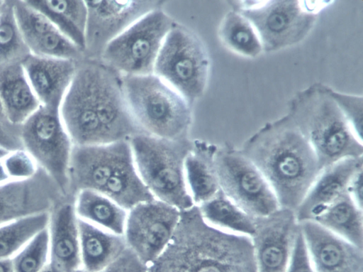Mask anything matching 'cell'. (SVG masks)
<instances>
[{
    "label": "cell",
    "instance_id": "6da1fadb",
    "mask_svg": "<svg viewBox=\"0 0 363 272\" xmlns=\"http://www.w3.org/2000/svg\"><path fill=\"white\" fill-rule=\"evenodd\" d=\"M60 115L73 145L129 141L143 133L129 110L122 75L100 60L78 62Z\"/></svg>",
    "mask_w": 363,
    "mask_h": 272
},
{
    "label": "cell",
    "instance_id": "7a4b0ae2",
    "mask_svg": "<svg viewBox=\"0 0 363 272\" xmlns=\"http://www.w3.org/2000/svg\"><path fill=\"white\" fill-rule=\"evenodd\" d=\"M240 150L267 180L279 207L295 212L321 171L308 139L286 114L264 124Z\"/></svg>",
    "mask_w": 363,
    "mask_h": 272
},
{
    "label": "cell",
    "instance_id": "3957f363",
    "mask_svg": "<svg viewBox=\"0 0 363 272\" xmlns=\"http://www.w3.org/2000/svg\"><path fill=\"white\" fill-rule=\"evenodd\" d=\"M148 272H257L250 237L207 223L196 205L181 211L177 229Z\"/></svg>",
    "mask_w": 363,
    "mask_h": 272
},
{
    "label": "cell",
    "instance_id": "277c9868",
    "mask_svg": "<svg viewBox=\"0 0 363 272\" xmlns=\"http://www.w3.org/2000/svg\"><path fill=\"white\" fill-rule=\"evenodd\" d=\"M315 82L289 99L286 114L310 143L321 170L338 161L363 156V143L325 89Z\"/></svg>",
    "mask_w": 363,
    "mask_h": 272
},
{
    "label": "cell",
    "instance_id": "5b68a950",
    "mask_svg": "<svg viewBox=\"0 0 363 272\" xmlns=\"http://www.w3.org/2000/svg\"><path fill=\"white\" fill-rule=\"evenodd\" d=\"M125 97L143 133L178 140L188 138L192 105L156 75H122Z\"/></svg>",
    "mask_w": 363,
    "mask_h": 272
},
{
    "label": "cell",
    "instance_id": "8992f818",
    "mask_svg": "<svg viewBox=\"0 0 363 272\" xmlns=\"http://www.w3.org/2000/svg\"><path fill=\"white\" fill-rule=\"evenodd\" d=\"M129 143L138 174L155 199L180 211L195 205L184 173L185 160L192 148V141L189 138L167 139L140 133Z\"/></svg>",
    "mask_w": 363,
    "mask_h": 272
},
{
    "label": "cell",
    "instance_id": "52a82bcc",
    "mask_svg": "<svg viewBox=\"0 0 363 272\" xmlns=\"http://www.w3.org/2000/svg\"><path fill=\"white\" fill-rule=\"evenodd\" d=\"M211 62L201 38L176 23L167 35L155 62L154 74L193 104L208 86Z\"/></svg>",
    "mask_w": 363,
    "mask_h": 272
},
{
    "label": "cell",
    "instance_id": "ba28073f",
    "mask_svg": "<svg viewBox=\"0 0 363 272\" xmlns=\"http://www.w3.org/2000/svg\"><path fill=\"white\" fill-rule=\"evenodd\" d=\"M176 23L162 9L151 11L112 40L99 60L121 75L153 74L163 42Z\"/></svg>",
    "mask_w": 363,
    "mask_h": 272
},
{
    "label": "cell",
    "instance_id": "9c48e42d",
    "mask_svg": "<svg viewBox=\"0 0 363 272\" xmlns=\"http://www.w3.org/2000/svg\"><path fill=\"white\" fill-rule=\"evenodd\" d=\"M215 164L220 190L251 217H264L280 207L267 180L240 148L228 142L218 146Z\"/></svg>",
    "mask_w": 363,
    "mask_h": 272
},
{
    "label": "cell",
    "instance_id": "30bf717a",
    "mask_svg": "<svg viewBox=\"0 0 363 272\" xmlns=\"http://www.w3.org/2000/svg\"><path fill=\"white\" fill-rule=\"evenodd\" d=\"M23 148L53 180L64 197L68 196V167L73 143L60 110L42 106L21 126Z\"/></svg>",
    "mask_w": 363,
    "mask_h": 272
},
{
    "label": "cell",
    "instance_id": "8fae6325",
    "mask_svg": "<svg viewBox=\"0 0 363 272\" xmlns=\"http://www.w3.org/2000/svg\"><path fill=\"white\" fill-rule=\"evenodd\" d=\"M238 12L252 24L266 53L280 51L303 41L318 16L307 11L301 0H262L256 7Z\"/></svg>",
    "mask_w": 363,
    "mask_h": 272
},
{
    "label": "cell",
    "instance_id": "7c38bea8",
    "mask_svg": "<svg viewBox=\"0 0 363 272\" xmlns=\"http://www.w3.org/2000/svg\"><path fill=\"white\" fill-rule=\"evenodd\" d=\"M181 211L157 199L128 211L123 236L127 247L150 265L163 252L179 224Z\"/></svg>",
    "mask_w": 363,
    "mask_h": 272
},
{
    "label": "cell",
    "instance_id": "4fadbf2b",
    "mask_svg": "<svg viewBox=\"0 0 363 272\" xmlns=\"http://www.w3.org/2000/svg\"><path fill=\"white\" fill-rule=\"evenodd\" d=\"M87 8L84 58L99 60L106 46L148 12L162 9L160 0L85 1Z\"/></svg>",
    "mask_w": 363,
    "mask_h": 272
},
{
    "label": "cell",
    "instance_id": "5bb4252c",
    "mask_svg": "<svg viewBox=\"0 0 363 272\" xmlns=\"http://www.w3.org/2000/svg\"><path fill=\"white\" fill-rule=\"evenodd\" d=\"M299 230L296 212L290 209L255 218L250 239L257 272H286Z\"/></svg>",
    "mask_w": 363,
    "mask_h": 272
},
{
    "label": "cell",
    "instance_id": "9a60e30c",
    "mask_svg": "<svg viewBox=\"0 0 363 272\" xmlns=\"http://www.w3.org/2000/svg\"><path fill=\"white\" fill-rule=\"evenodd\" d=\"M131 151L129 141L74 145L68 167V195L82 190L101 192L121 159Z\"/></svg>",
    "mask_w": 363,
    "mask_h": 272
},
{
    "label": "cell",
    "instance_id": "2e32d148",
    "mask_svg": "<svg viewBox=\"0 0 363 272\" xmlns=\"http://www.w3.org/2000/svg\"><path fill=\"white\" fill-rule=\"evenodd\" d=\"M64 197L50 175L40 167L25 180L0 184V226L30 215L50 212Z\"/></svg>",
    "mask_w": 363,
    "mask_h": 272
},
{
    "label": "cell",
    "instance_id": "e0dca14e",
    "mask_svg": "<svg viewBox=\"0 0 363 272\" xmlns=\"http://www.w3.org/2000/svg\"><path fill=\"white\" fill-rule=\"evenodd\" d=\"M315 272H363V249L318 223L299 222Z\"/></svg>",
    "mask_w": 363,
    "mask_h": 272
},
{
    "label": "cell",
    "instance_id": "ac0fdd59",
    "mask_svg": "<svg viewBox=\"0 0 363 272\" xmlns=\"http://www.w3.org/2000/svg\"><path fill=\"white\" fill-rule=\"evenodd\" d=\"M13 11L31 55L79 61L84 53L25 0H13Z\"/></svg>",
    "mask_w": 363,
    "mask_h": 272
},
{
    "label": "cell",
    "instance_id": "d6986e66",
    "mask_svg": "<svg viewBox=\"0 0 363 272\" xmlns=\"http://www.w3.org/2000/svg\"><path fill=\"white\" fill-rule=\"evenodd\" d=\"M79 61L29 54L22 61L27 79L40 106L60 110Z\"/></svg>",
    "mask_w": 363,
    "mask_h": 272
},
{
    "label": "cell",
    "instance_id": "ffe728a7",
    "mask_svg": "<svg viewBox=\"0 0 363 272\" xmlns=\"http://www.w3.org/2000/svg\"><path fill=\"white\" fill-rule=\"evenodd\" d=\"M363 168V156L338 161L321 170L296 210L298 222L313 220L327 206L348 192L351 178Z\"/></svg>",
    "mask_w": 363,
    "mask_h": 272
},
{
    "label": "cell",
    "instance_id": "44dd1931",
    "mask_svg": "<svg viewBox=\"0 0 363 272\" xmlns=\"http://www.w3.org/2000/svg\"><path fill=\"white\" fill-rule=\"evenodd\" d=\"M49 263L62 272L82 268L78 217L74 203H61L50 213L48 227Z\"/></svg>",
    "mask_w": 363,
    "mask_h": 272
},
{
    "label": "cell",
    "instance_id": "7402d4cb",
    "mask_svg": "<svg viewBox=\"0 0 363 272\" xmlns=\"http://www.w3.org/2000/svg\"><path fill=\"white\" fill-rule=\"evenodd\" d=\"M0 99L9 122L21 126L40 107L21 65L0 67Z\"/></svg>",
    "mask_w": 363,
    "mask_h": 272
},
{
    "label": "cell",
    "instance_id": "603a6c76",
    "mask_svg": "<svg viewBox=\"0 0 363 272\" xmlns=\"http://www.w3.org/2000/svg\"><path fill=\"white\" fill-rule=\"evenodd\" d=\"M217 148V145L204 141H194L186 158V183L196 206L211 200L220 190L215 164Z\"/></svg>",
    "mask_w": 363,
    "mask_h": 272
},
{
    "label": "cell",
    "instance_id": "cb8c5ba5",
    "mask_svg": "<svg viewBox=\"0 0 363 272\" xmlns=\"http://www.w3.org/2000/svg\"><path fill=\"white\" fill-rule=\"evenodd\" d=\"M82 268L103 272L127 247L123 235H118L78 218Z\"/></svg>",
    "mask_w": 363,
    "mask_h": 272
},
{
    "label": "cell",
    "instance_id": "d4e9b609",
    "mask_svg": "<svg viewBox=\"0 0 363 272\" xmlns=\"http://www.w3.org/2000/svg\"><path fill=\"white\" fill-rule=\"evenodd\" d=\"M84 53L87 8L82 0H25Z\"/></svg>",
    "mask_w": 363,
    "mask_h": 272
},
{
    "label": "cell",
    "instance_id": "484cf974",
    "mask_svg": "<svg viewBox=\"0 0 363 272\" xmlns=\"http://www.w3.org/2000/svg\"><path fill=\"white\" fill-rule=\"evenodd\" d=\"M74 207L79 219L111 233L123 235L128 211L104 194L82 190L75 195Z\"/></svg>",
    "mask_w": 363,
    "mask_h": 272
},
{
    "label": "cell",
    "instance_id": "4316f807",
    "mask_svg": "<svg viewBox=\"0 0 363 272\" xmlns=\"http://www.w3.org/2000/svg\"><path fill=\"white\" fill-rule=\"evenodd\" d=\"M101 193L127 211L155 199L138 174L132 150L119 162Z\"/></svg>",
    "mask_w": 363,
    "mask_h": 272
},
{
    "label": "cell",
    "instance_id": "83f0119b",
    "mask_svg": "<svg viewBox=\"0 0 363 272\" xmlns=\"http://www.w3.org/2000/svg\"><path fill=\"white\" fill-rule=\"evenodd\" d=\"M312 221L363 249V209L349 192L324 208Z\"/></svg>",
    "mask_w": 363,
    "mask_h": 272
},
{
    "label": "cell",
    "instance_id": "f1b7e54d",
    "mask_svg": "<svg viewBox=\"0 0 363 272\" xmlns=\"http://www.w3.org/2000/svg\"><path fill=\"white\" fill-rule=\"evenodd\" d=\"M217 34L220 43L238 56L255 59L263 53L261 40L254 26L238 11L230 9L225 13Z\"/></svg>",
    "mask_w": 363,
    "mask_h": 272
},
{
    "label": "cell",
    "instance_id": "f546056e",
    "mask_svg": "<svg viewBox=\"0 0 363 272\" xmlns=\"http://www.w3.org/2000/svg\"><path fill=\"white\" fill-rule=\"evenodd\" d=\"M197 207L203 219L214 227L249 237L255 231V218L240 209L221 190Z\"/></svg>",
    "mask_w": 363,
    "mask_h": 272
},
{
    "label": "cell",
    "instance_id": "4dcf8cb0",
    "mask_svg": "<svg viewBox=\"0 0 363 272\" xmlns=\"http://www.w3.org/2000/svg\"><path fill=\"white\" fill-rule=\"evenodd\" d=\"M50 212L23 217L0 226V259H11L35 234L47 228Z\"/></svg>",
    "mask_w": 363,
    "mask_h": 272
},
{
    "label": "cell",
    "instance_id": "1f68e13d",
    "mask_svg": "<svg viewBox=\"0 0 363 272\" xmlns=\"http://www.w3.org/2000/svg\"><path fill=\"white\" fill-rule=\"evenodd\" d=\"M30 53L13 11V0L0 6V67L21 61Z\"/></svg>",
    "mask_w": 363,
    "mask_h": 272
},
{
    "label": "cell",
    "instance_id": "d6a6232c",
    "mask_svg": "<svg viewBox=\"0 0 363 272\" xmlns=\"http://www.w3.org/2000/svg\"><path fill=\"white\" fill-rule=\"evenodd\" d=\"M11 259L15 272H40L50 260L48 227L35 234Z\"/></svg>",
    "mask_w": 363,
    "mask_h": 272
},
{
    "label": "cell",
    "instance_id": "836d02e7",
    "mask_svg": "<svg viewBox=\"0 0 363 272\" xmlns=\"http://www.w3.org/2000/svg\"><path fill=\"white\" fill-rule=\"evenodd\" d=\"M325 89L335 103L356 136L362 141L363 97L337 91L324 85Z\"/></svg>",
    "mask_w": 363,
    "mask_h": 272
},
{
    "label": "cell",
    "instance_id": "e575fe53",
    "mask_svg": "<svg viewBox=\"0 0 363 272\" xmlns=\"http://www.w3.org/2000/svg\"><path fill=\"white\" fill-rule=\"evenodd\" d=\"M2 162L10 180L30 178L39 169L35 160L24 148L8 152Z\"/></svg>",
    "mask_w": 363,
    "mask_h": 272
},
{
    "label": "cell",
    "instance_id": "d590c367",
    "mask_svg": "<svg viewBox=\"0 0 363 272\" xmlns=\"http://www.w3.org/2000/svg\"><path fill=\"white\" fill-rule=\"evenodd\" d=\"M103 272H148V265L126 247Z\"/></svg>",
    "mask_w": 363,
    "mask_h": 272
},
{
    "label": "cell",
    "instance_id": "8d00e7d4",
    "mask_svg": "<svg viewBox=\"0 0 363 272\" xmlns=\"http://www.w3.org/2000/svg\"><path fill=\"white\" fill-rule=\"evenodd\" d=\"M286 272H315L301 229L297 234Z\"/></svg>",
    "mask_w": 363,
    "mask_h": 272
},
{
    "label": "cell",
    "instance_id": "74e56055",
    "mask_svg": "<svg viewBox=\"0 0 363 272\" xmlns=\"http://www.w3.org/2000/svg\"><path fill=\"white\" fill-rule=\"evenodd\" d=\"M0 148L8 152L23 148L21 126L0 121Z\"/></svg>",
    "mask_w": 363,
    "mask_h": 272
},
{
    "label": "cell",
    "instance_id": "f35d334b",
    "mask_svg": "<svg viewBox=\"0 0 363 272\" xmlns=\"http://www.w3.org/2000/svg\"><path fill=\"white\" fill-rule=\"evenodd\" d=\"M348 192L356 205L363 209V168L357 170L351 178Z\"/></svg>",
    "mask_w": 363,
    "mask_h": 272
},
{
    "label": "cell",
    "instance_id": "ab89813d",
    "mask_svg": "<svg viewBox=\"0 0 363 272\" xmlns=\"http://www.w3.org/2000/svg\"><path fill=\"white\" fill-rule=\"evenodd\" d=\"M0 272H15L11 259H0Z\"/></svg>",
    "mask_w": 363,
    "mask_h": 272
},
{
    "label": "cell",
    "instance_id": "60d3db41",
    "mask_svg": "<svg viewBox=\"0 0 363 272\" xmlns=\"http://www.w3.org/2000/svg\"><path fill=\"white\" fill-rule=\"evenodd\" d=\"M9 180H10V178L6 172L2 159H0V184L6 183Z\"/></svg>",
    "mask_w": 363,
    "mask_h": 272
},
{
    "label": "cell",
    "instance_id": "b9f144b4",
    "mask_svg": "<svg viewBox=\"0 0 363 272\" xmlns=\"http://www.w3.org/2000/svg\"><path fill=\"white\" fill-rule=\"evenodd\" d=\"M40 272H62L50 263L48 264Z\"/></svg>",
    "mask_w": 363,
    "mask_h": 272
},
{
    "label": "cell",
    "instance_id": "7bdbcfd3",
    "mask_svg": "<svg viewBox=\"0 0 363 272\" xmlns=\"http://www.w3.org/2000/svg\"><path fill=\"white\" fill-rule=\"evenodd\" d=\"M0 121H8V120L6 118L5 114H4V111L3 109V106L1 104V99H0Z\"/></svg>",
    "mask_w": 363,
    "mask_h": 272
},
{
    "label": "cell",
    "instance_id": "ee69618b",
    "mask_svg": "<svg viewBox=\"0 0 363 272\" xmlns=\"http://www.w3.org/2000/svg\"><path fill=\"white\" fill-rule=\"evenodd\" d=\"M7 153L8 151L0 148V159H2Z\"/></svg>",
    "mask_w": 363,
    "mask_h": 272
},
{
    "label": "cell",
    "instance_id": "f6af8a7d",
    "mask_svg": "<svg viewBox=\"0 0 363 272\" xmlns=\"http://www.w3.org/2000/svg\"><path fill=\"white\" fill-rule=\"evenodd\" d=\"M69 272H89V271L84 269L83 268H79L73 270V271H69Z\"/></svg>",
    "mask_w": 363,
    "mask_h": 272
}]
</instances>
